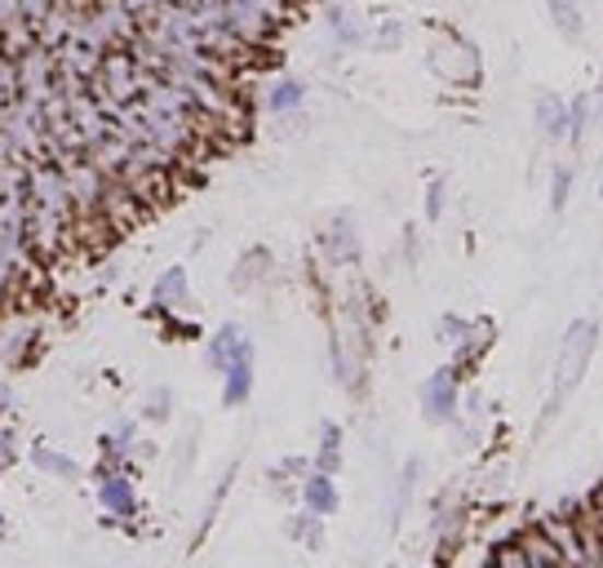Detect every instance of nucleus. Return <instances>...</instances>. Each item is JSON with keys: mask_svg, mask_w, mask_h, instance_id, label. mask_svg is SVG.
Instances as JSON below:
<instances>
[{"mask_svg": "<svg viewBox=\"0 0 603 568\" xmlns=\"http://www.w3.org/2000/svg\"><path fill=\"white\" fill-rule=\"evenodd\" d=\"M90 90L103 103H138L142 94V67L129 49H107L98 62V76L90 80Z\"/></svg>", "mask_w": 603, "mask_h": 568, "instance_id": "obj_1", "label": "nucleus"}, {"mask_svg": "<svg viewBox=\"0 0 603 568\" xmlns=\"http://www.w3.org/2000/svg\"><path fill=\"white\" fill-rule=\"evenodd\" d=\"M62 178H67L71 213H76V218H98V209H103V192H107V183H112V178L94 165L90 155L67 160V165H62Z\"/></svg>", "mask_w": 603, "mask_h": 568, "instance_id": "obj_2", "label": "nucleus"}, {"mask_svg": "<svg viewBox=\"0 0 603 568\" xmlns=\"http://www.w3.org/2000/svg\"><path fill=\"white\" fill-rule=\"evenodd\" d=\"M594 334H599V329H594L590 320H577L572 329H568V338H564V356H559V369H555V395H559V399L581 382V373H585V364H590Z\"/></svg>", "mask_w": 603, "mask_h": 568, "instance_id": "obj_3", "label": "nucleus"}, {"mask_svg": "<svg viewBox=\"0 0 603 568\" xmlns=\"http://www.w3.org/2000/svg\"><path fill=\"white\" fill-rule=\"evenodd\" d=\"M430 67H436L444 80H457V85H475L479 80V49L466 36H444L436 49H430Z\"/></svg>", "mask_w": 603, "mask_h": 568, "instance_id": "obj_4", "label": "nucleus"}, {"mask_svg": "<svg viewBox=\"0 0 603 568\" xmlns=\"http://www.w3.org/2000/svg\"><path fill=\"white\" fill-rule=\"evenodd\" d=\"M90 19L112 49H129L142 36V23L120 5V0H90Z\"/></svg>", "mask_w": 603, "mask_h": 568, "instance_id": "obj_5", "label": "nucleus"}, {"mask_svg": "<svg viewBox=\"0 0 603 568\" xmlns=\"http://www.w3.org/2000/svg\"><path fill=\"white\" fill-rule=\"evenodd\" d=\"M227 373V404H244L248 399V386H253V347L248 343H240V351L231 356V364L222 369Z\"/></svg>", "mask_w": 603, "mask_h": 568, "instance_id": "obj_6", "label": "nucleus"}, {"mask_svg": "<svg viewBox=\"0 0 603 568\" xmlns=\"http://www.w3.org/2000/svg\"><path fill=\"white\" fill-rule=\"evenodd\" d=\"M421 404H426L430 418H453V404H457V378H453V369H444V373H436V378L426 382Z\"/></svg>", "mask_w": 603, "mask_h": 568, "instance_id": "obj_7", "label": "nucleus"}, {"mask_svg": "<svg viewBox=\"0 0 603 568\" xmlns=\"http://www.w3.org/2000/svg\"><path fill=\"white\" fill-rule=\"evenodd\" d=\"M302 98H306V85L298 76H280L276 85L267 90V112H276V116H285V112H298L302 107Z\"/></svg>", "mask_w": 603, "mask_h": 568, "instance_id": "obj_8", "label": "nucleus"}, {"mask_svg": "<svg viewBox=\"0 0 603 568\" xmlns=\"http://www.w3.org/2000/svg\"><path fill=\"white\" fill-rule=\"evenodd\" d=\"M537 125H542L550 138H564V134H568V107H564L555 94H542V98H537Z\"/></svg>", "mask_w": 603, "mask_h": 568, "instance_id": "obj_9", "label": "nucleus"}, {"mask_svg": "<svg viewBox=\"0 0 603 568\" xmlns=\"http://www.w3.org/2000/svg\"><path fill=\"white\" fill-rule=\"evenodd\" d=\"M328 27H333V36H337L341 45H364V27H360V19H356L351 10L333 5V10H328Z\"/></svg>", "mask_w": 603, "mask_h": 568, "instance_id": "obj_10", "label": "nucleus"}, {"mask_svg": "<svg viewBox=\"0 0 603 568\" xmlns=\"http://www.w3.org/2000/svg\"><path fill=\"white\" fill-rule=\"evenodd\" d=\"M546 10H550V23H555L568 40L581 36V10L572 5V0H546Z\"/></svg>", "mask_w": 603, "mask_h": 568, "instance_id": "obj_11", "label": "nucleus"}, {"mask_svg": "<svg viewBox=\"0 0 603 568\" xmlns=\"http://www.w3.org/2000/svg\"><path fill=\"white\" fill-rule=\"evenodd\" d=\"M240 343H244V338H240V329H235V324H227V329L209 343V364H213V369H227V364H231V356L240 351Z\"/></svg>", "mask_w": 603, "mask_h": 568, "instance_id": "obj_12", "label": "nucleus"}, {"mask_svg": "<svg viewBox=\"0 0 603 568\" xmlns=\"http://www.w3.org/2000/svg\"><path fill=\"white\" fill-rule=\"evenodd\" d=\"M183 298H187V276H183V267H169V271L160 276V285H155V302L178 306Z\"/></svg>", "mask_w": 603, "mask_h": 568, "instance_id": "obj_13", "label": "nucleus"}, {"mask_svg": "<svg viewBox=\"0 0 603 568\" xmlns=\"http://www.w3.org/2000/svg\"><path fill=\"white\" fill-rule=\"evenodd\" d=\"M306 502H311L315 511H333V507H337V498H333V484H328V475H311V479H306Z\"/></svg>", "mask_w": 603, "mask_h": 568, "instance_id": "obj_14", "label": "nucleus"}, {"mask_svg": "<svg viewBox=\"0 0 603 568\" xmlns=\"http://www.w3.org/2000/svg\"><path fill=\"white\" fill-rule=\"evenodd\" d=\"M103 502L125 515V511H134V489H129L125 479H107V484H103Z\"/></svg>", "mask_w": 603, "mask_h": 568, "instance_id": "obj_15", "label": "nucleus"}, {"mask_svg": "<svg viewBox=\"0 0 603 568\" xmlns=\"http://www.w3.org/2000/svg\"><path fill=\"white\" fill-rule=\"evenodd\" d=\"M32 457H36V462H40L45 471H54V475H67V479L76 475V466H71V457H67V453H54V449H36Z\"/></svg>", "mask_w": 603, "mask_h": 568, "instance_id": "obj_16", "label": "nucleus"}, {"mask_svg": "<svg viewBox=\"0 0 603 568\" xmlns=\"http://www.w3.org/2000/svg\"><path fill=\"white\" fill-rule=\"evenodd\" d=\"M590 107H594V98H585V94L568 107V134H572V138H581V129H585V120H590Z\"/></svg>", "mask_w": 603, "mask_h": 568, "instance_id": "obj_17", "label": "nucleus"}, {"mask_svg": "<svg viewBox=\"0 0 603 568\" xmlns=\"http://www.w3.org/2000/svg\"><path fill=\"white\" fill-rule=\"evenodd\" d=\"M120 5H125V10H129L138 23H151V14L164 5V0H120Z\"/></svg>", "mask_w": 603, "mask_h": 568, "instance_id": "obj_18", "label": "nucleus"}, {"mask_svg": "<svg viewBox=\"0 0 603 568\" xmlns=\"http://www.w3.org/2000/svg\"><path fill=\"white\" fill-rule=\"evenodd\" d=\"M399 36H404V27H399V23H382V27H378V49H395V45H399Z\"/></svg>", "mask_w": 603, "mask_h": 568, "instance_id": "obj_19", "label": "nucleus"}, {"mask_svg": "<svg viewBox=\"0 0 603 568\" xmlns=\"http://www.w3.org/2000/svg\"><path fill=\"white\" fill-rule=\"evenodd\" d=\"M568 187H572V174H568V170H559V174H555V200H550V205H555V213L568 205Z\"/></svg>", "mask_w": 603, "mask_h": 568, "instance_id": "obj_20", "label": "nucleus"}, {"mask_svg": "<svg viewBox=\"0 0 603 568\" xmlns=\"http://www.w3.org/2000/svg\"><path fill=\"white\" fill-rule=\"evenodd\" d=\"M14 23H23L19 0H0V27H14Z\"/></svg>", "mask_w": 603, "mask_h": 568, "instance_id": "obj_21", "label": "nucleus"}, {"mask_svg": "<svg viewBox=\"0 0 603 568\" xmlns=\"http://www.w3.org/2000/svg\"><path fill=\"white\" fill-rule=\"evenodd\" d=\"M462 334H466V324H462L457 315H444V324H440V338H453V343H457Z\"/></svg>", "mask_w": 603, "mask_h": 568, "instance_id": "obj_22", "label": "nucleus"}, {"mask_svg": "<svg viewBox=\"0 0 603 568\" xmlns=\"http://www.w3.org/2000/svg\"><path fill=\"white\" fill-rule=\"evenodd\" d=\"M426 205H430V218L440 213V205H444V183H430V200H426Z\"/></svg>", "mask_w": 603, "mask_h": 568, "instance_id": "obj_23", "label": "nucleus"}, {"mask_svg": "<svg viewBox=\"0 0 603 568\" xmlns=\"http://www.w3.org/2000/svg\"><path fill=\"white\" fill-rule=\"evenodd\" d=\"M10 457H14V436L0 431V466H10Z\"/></svg>", "mask_w": 603, "mask_h": 568, "instance_id": "obj_24", "label": "nucleus"}, {"mask_svg": "<svg viewBox=\"0 0 603 568\" xmlns=\"http://www.w3.org/2000/svg\"><path fill=\"white\" fill-rule=\"evenodd\" d=\"M594 103H599V116H603V85H599V98H594Z\"/></svg>", "mask_w": 603, "mask_h": 568, "instance_id": "obj_25", "label": "nucleus"}]
</instances>
